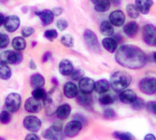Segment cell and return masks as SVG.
<instances>
[{"instance_id": "38", "label": "cell", "mask_w": 156, "mask_h": 140, "mask_svg": "<svg viewBox=\"0 0 156 140\" xmlns=\"http://www.w3.org/2000/svg\"><path fill=\"white\" fill-rule=\"evenodd\" d=\"M71 78L73 80H80L82 78H84V71L81 69H75L73 70V72L71 73Z\"/></svg>"}, {"instance_id": "32", "label": "cell", "mask_w": 156, "mask_h": 140, "mask_svg": "<svg viewBox=\"0 0 156 140\" xmlns=\"http://www.w3.org/2000/svg\"><path fill=\"white\" fill-rule=\"evenodd\" d=\"M113 136L118 140H134L135 137L131 133H126V132H114L113 133Z\"/></svg>"}, {"instance_id": "7", "label": "cell", "mask_w": 156, "mask_h": 140, "mask_svg": "<svg viewBox=\"0 0 156 140\" xmlns=\"http://www.w3.org/2000/svg\"><path fill=\"white\" fill-rule=\"evenodd\" d=\"M143 39L145 43L151 47H156V27L148 23L143 27Z\"/></svg>"}, {"instance_id": "25", "label": "cell", "mask_w": 156, "mask_h": 140, "mask_svg": "<svg viewBox=\"0 0 156 140\" xmlns=\"http://www.w3.org/2000/svg\"><path fill=\"white\" fill-rule=\"evenodd\" d=\"M100 33L106 37H110L114 34V28L109 21H104L100 24Z\"/></svg>"}, {"instance_id": "6", "label": "cell", "mask_w": 156, "mask_h": 140, "mask_svg": "<svg viewBox=\"0 0 156 140\" xmlns=\"http://www.w3.org/2000/svg\"><path fill=\"white\" fill-rule=\"evenodd\" d=\"M83 37L85 40V43H86L87 47L94 52H100V45H99L98 38L94 32L92 30H86L83 34Z\"/></svg>"}, {"instance_id": "16", "label": "cell", "mask_w": 156, "mask_h": 140, "mask_svg": "<svg viewBox=\"0 0 156 140\" xmlns=\"http://www.w3.org/2000/svg\"><path fill=\"white\" fill-rule=\"evenodd\" d=\"M119 98H120V100L124 104H132L137 98V96H136V93L133 90L125 89L124 91L121 92Z\"/></svg>"}, {"instance_id": "10", "label": "cell", "mask_w": 156, "mask_h": 140, "mask_svg": "<svg viewBox=\"0 0 156 140\" xmlns=\"http://www.w3.org/2000/svg\"><path fill=\"white\" fill-rule=\"evenodd\" d=\"M24 128L32 133L37 132L41 127V121L36 116H27L23 120Z\"/></svg>"}, {"instance_id": "29", "label": "cell", "mask_w": 156, "mask_h": 140, "mask_svg": "<svg viewBox=\"0 0 156 140\" xmlns=\"http://www.w3.org/2000/svg\"><path fill=\"white\" fill-rule=\"evenodd\" d=\"M110 1L109 0H100L94 5V9L97 12H106L110 8Z\"/></svg>"}, {"instance_id": "31", "label": "cell", "mask_w": 156, "mask_h": 140, "mask_svg": "<svg viewBox=\"0 0 156 140\" xmlns=\"http://www.w3.org/2000/svg\"><path fill=\"white\" fill-rule=\"evenodd\" d=\"M77 101L80 105L87 107L92 104V97L90 96V94L81 93L80 95H77Z\"/></svg>"}, {"instance_id": "42", "label": "cell", "mask_w": 156, "mask_h": 140, "mask_svg": "<svg viewBox=\"0 0 156 140\" xmlns=\"http://www.w3.org/2000/svg\"><path fill=\"white\" fill-rule=\"evenodd\" d=\"M51 129H52L54 132L61 133L62 130H63V123H62V121H60V120L54 121L53 124H52V126H51Z\"/></svg>"}, {"instance_id": "48", "label": "cell", "mask_w": 156, "mask_h": 140, "mask_svg": "<svg viewBox=\"0 0 156 140\" xmlns=\"http://www.w3.org/2000/svg\"><path fill=\"white\" fill-rule=\"evenodd\" d=\"M51 57V51H46L43 54V57H42V61L43 62H48Z\"/></svg>"}, {"instance_id": "39", "label": "cell", "mask_w": 156, "mask_h": 140, "mask_svg": "<svg viewBox=\"0 0 156 140\" xmlns=\"http://www.w3.org/2000/svg\"><path fill=\"white\" fill-rule=\"evenodd\" d=\"M9 44V38L7 35L0 33V49H5Z\"/></svg>"}, {"instance_id": "51", "label": "cell", "mask_w": 156, "mask_h": 140, "mask_svg": "<svg viewBox=\"0 0 156 140\" xmlns=\"http://www.w3.org/2000/svg\"><path fill=\"white\" fill-rule=\"evenodd\" d=\"M5 16L3 15L2 13H0V26H1L3 23H4V22H5Z\"/></svg>"}, {"instance_id": "1", "label": "cell", "mask_w": 156, "mask_h": 140, "mask_svg": "<svg viewBox=\"0 0 156 140\" xmlns=\"http://www.w3.org/2000/svg\"><path fill=\"white\" fill-rule=\"evenodd\" d=\"M115 60L123 67L129 69H139L146 65L147 57L140 48L127 44L117 49Z\"/></svg>"}, {"instance_id": "49", "label": "cell", "mask_w": 156, "mask_h": 140, "mask_svg": "<svg viewBox=\"0 0 156 140\" xmlns=\"http://www.w3.org/2000/svg\"><path fill=\"white\" fill-rule=\"evenodd\" d=\"M144 140H156V137H155V135H152V134H148V135H145Z\"/></svg>"}, {"instance_id": "21", "label": "cell", "mask_w": 156, "mask_h": 140, "mask_svg": "<svg viewBox=\"0 0 156 140\" xmlns=\"http://www.w3.org/2000/svg\"><path fill=\"white\" fill-rule=\"evenodd\" d=\"M138 24L136 23V22H130L128 23H126L123 25V28H122V30H123V33L127 36V37H135L137 32H138Z\"/></svg>"}, {"instance_id": "18", "label": "cell", "mask_w": 156, "mask_h": 140, "mask_svg": "<svg viewBox=\"0 0 156 140\" xmlns=\"http://www.w3.org/2000/svg\"><path fill=\"white\" fill-rule=\"evenodd\" d=\"M74 70V66L71 61L64 59L59 64V72L63 76H70Z\"/></svg>"}, {"instance_id": "17", "label": "cell", "mask_w": 156, "mask_h": 140, "mask_svg": "<svg viewBox=\"0 0 156 140\" xmlns=\"http://www.w3.org/2000/svg\"><path fill=\"white\" fill-rule=\"evenodd\" d=\"M78 93H79V90L75 83L68 81L64 85V94L66 97L72 99V98L77 97Z\"/></svg>"}, {"instance_id": "2", "label": "cell", "mask_w": 156, "mask_h": 140, "mask_svg": "<svg viewBox=\"0 0 156 140\" xmlns=\"http://www.w3.org/2000/svg\"><path fill=\"white\" fill-rule=\"evenodd\" d=\"M61 97V93L57 87H54L49 93H46L43 99V104L46 114L48 116H52L53 114H55L56 109L60 106V102L62 100Z\"/></svg>"}, {"instance_id": "22", "label": "cell", "mask_w": 156, "mask_h": 140, "mask_svg": "<svg viewBox=\"0 0 156 140\" xmlns=\"http://www.w3.org/2000/svg\"><path fill=\"white\" fill-rule=\"evenodd\" d=\"M70 112H71V107H70V105L63 104L57 107L55 114L59 120H65L70 115Z\"/></svg>"}, {"instance_id": "5", "label": "cell", "mask_w": 156, "mask_h": 140, "mask_svg": "<svg viewBox=\"0 0 156 140\" xmlns=\"http://www.w3.org/2000/svg\"><path fill=\"white\" fill-rule=\"evenodd\" d=\"M23 60V55L21 52L16 51H4L0 53V61L6 64L17 65Z\"/></svg>"}, {"instance_id": "50", "label": "cell", "mask_w": 156, "mask_h": 140, "mask_svg": "<svg viewBox=\"0 0 156 140\" xmlns=\"http://www.w3.org/2000/svg\"><path fill=\"white\" fill-rule=\"evenodd\" d=\"M29 67H30L31 69H36V68H37V65H36L34 60H32V59H31L30 62H29Z\"/></svg>"}, {"instance_id": "46", "label": "cell", "mask_w": 156, "mask_h": 140, "mask_svg": "<svg viewBox=\"0 0 156 140\" xmlns=\"http://www.w3.org/2000/svg\"><path fill=\"white\" fill-rule=\"evenodd\" d=\"M52 13H53V15L54 16H60L61 14L63 13L64 11V9L63 8H60V7H57V8H54L52 9Z\"/></svg>"}, {"instance_id": "19", "label": "cell", "mask_w": 156, "mask_h": 140, "mask_svg": "<svg viewBox=\"0 0 156 140\" xmlns=\"http://www.w3.org/2000/svg\"><path fill=\"white\" fill-rule=\"evenodd\" d=\"M153 5L152 0H136V7L139 13L148 14Z\"/></svg>"}, {"instance_id": "14", "label": "cell", "mask_w": 156, "mask_h": 140, "mask_svg": "<svg viewBox=\"0 0 156 140\" xmlns=\"http://www.w3.org/2000/svg\"><path fill=\"white\" fill-rule=\"evenodd\" d=\"M42 107V104L40 100H37L33 96L28 98L24 103V108L26 111L30 112V113H37V112L40 111Z\"/></svg>"}, {"instance_id": "24", "label": "cell", "mask_w": 156, "mask_h": 140, "mask_svg": "<svg viewBox=\"0 0 156 140\" xmlns=\"http://www.w3.org/2000/svg\"><path fill=\"white\" fill-rule=\"evenodd\" d=\"M110 84L108 80L106 79H100L98 80L97 82H95V85H94V91L98 93H105L108 91L109 89Z\"/></svg>"}, {"instance_id": "35", "label": "cell", "mask_w": 156, "mask_h": 140, "mask_svg": "<svg viewBox=\"0 0 156 140\" xmlns=\"http://www.w3.org/2000/svg\"><path fill=\"white\" fill-rule=\"evenodd\" d=\"M46 95V93L43 88H36L32 92V96L37 100H43Z\"/></svg>"}, {"instance_id": "26", "label": "cell", "mask_w": 156, "mask_h": 140, "mask_svg": "<svg viewBox=\"0 0 156 140\" xmlns=\"http://www.w3.org/2000/svg\"><path fill=\"white\" fill-rule=\"evenodd\" d=\"M11 45L15 51H21L26 48V41L24 39V37H16L12 39Z\"/></svg>"}, {"instance_id": "54", "label": "cell", "mask_w": 156, "mask_h": 140, "mask_svg": "<svg viewBox=\"0 0 156 140\" xmlns=\"http://www.w3.org/2000/svg\"><path fill=\"white\" fill-rule=\"evenodd\" d=\"M153 59H154V61L156 62V51L153 53Z\"/></svg>"}, {"instance_id": "4", "label": "cell", "mask_w": 156, "mask_h": 140, "mask_svg": "<svg viewBox=\"0 0 156 140\" xmlns=\"http://www.w3.org/2000/svg\"><path fill=\"white\" fill-rule=\"evenodd\" d=\"M22 104V97L17 93H9L5 100V107L9 112H16L19 110Z\"/></svg>"}, {"instance_id": "23", "label": "cell", "mask_w": 156, "mask_h": 140, "mask_svg": "<svg viewBox=\"0 0 156 140\" xmlns=\"http://www.w3.org/2000/svg\"><path fill=\"white\" fill-rule=\"evenodd\" d=\"M30 83H31V86L35 89L36 88H42L45 84V79L41 74L36 73V74L31 76Z\"/></svg>"}, {"instance_id": "43", "label": "cell", "mask_w": 156, "mask_h": 140, "mask_svg": "<svg viewBox=\"0 0 156 140\" xmlns=\"http://www.w3.org/2000/svg\"><path fill=\"white\" fill-rule=\"evenodd\" d=\"M132 107H133V108L139 110L144 107V102L142 99H140V98H136V99L132 103Z\"/></svg>"}, {"instance_id": "40", "label": "cell", "mask_w": 156, "mask_h": 140, "mask_svg": "<svg viewBox=\"0 0 156 140\" xmlns=\"http://www.w3.org/2000/svg\"><path fill=\"white\" fill-rule=\"evenodd\" d=\"M35 32V29L33 27H30V26H26L24 27L23 29L22 30V35H23V37H31Z\"/></svg>"}, {"instance_id": "55", "label": "cell", "mask_w": 156, "mask_h": 140, "mask_svg": "<svg viewBox=\"0 0 156 140\" xmlns=\"http://www.w3.org/2000/svg\"><path fill=\"white\" fill-rule=\"evenodd\" d=\"M0 140H4L3 138H1V137H0Z\"/></svg>"}, {"instance_id": "20", "label": "cell", "mask_w": 156, "mask_h": 140, "mask_svg": "<svg viewBox=\"0 0 156 140\" xmlns=\"http://www.w3.org/2000/svg\"><path fill=\"white\" fill-rule=\"evenodd\" d=\"M102 45L105 48V50H107L108 52H115L118 49V42L116 41L115 38L108 37H105L102 40Z\"/></svg>"}, {"instance_id": "8", "label": "cell", "mask_w": 156, "mask_h": 140, "mask_svg": "<svg viewBox=\"0 0 156 140\" xmlns=\"http://www.w3.org/2000/svg\"><path fill=\"white\" fill-rule=\"evenodd\" d=\"M139 90L145 94H153L156 93V79L145 78L141 79L138 84Z\"/></svg>"}, {"instance_id": "41", "label": "cell", "mask_w": 156, "mask_h": 140, "mask_svg": "<svg viewBox=\"0 0 156 140\" xmlns=\"http://www.w3.org/2000/svg\"><path fill=\"white\" fill-rule=\"evenodd\" d=\"M56 25H57V28L60 31H65L68 26V23L65 19H60L56 23Z\"/></svg>"}, {"instance_id": "27", "label": "cell", "mask_w": 156, "mask_h": 140, "mask_svg": "<svg viewBox=\"0 0 156 140\" xmlns=\"http://www.w3.org/2000/svg\"><path fill=\"white\" fill-rule=\"evenodd\" d=\"M11 77V69L8 64L0 61V79L3 80H8Z\"/></svg>"}, {"instance_id": "28", "label": "cell", "mask_w": 156, "mask_h": 140, "mask_svg": "<svg viewBox=\"0 0 156 140\" xmlns=\"http://www.w3.org/2000/svg\"><path fill=\"white\" fill-rule=\"evenodd\" d=\"M42 135H43L44 138H46L48 140H63V136H62L61 133L54 132L51 129V127L45 130L43 133H42Z\"/></svg>"}, {"instance_id": "44", "label": "cell", "mask_w": 156, "mask_h": 140, "mask_svg": "<svg viewBox=\"0 0 156 140\" xmlns=\"http://www.w3.org/2000/svg\"><path fill=\"white\" fill-rule=\"evenodd\" d=\"M147 109L151 112L152 114L156 115V101H151L147 104Z\"/></svg>"}, {"instance_id": "30", "label": "cell", "mask_w": 156, "mask_h": 140, "mask_svg": "<svg viewBox=\"0 0 156 140\" xmlns=\"http://www.w3.org/2000/svg\"><path fill=\"white\" fill-rule=\"evenodd\" d=\"M114 101H115V97L113 96L111 93H108V92L105 93H102L100 95V97H99V102L104 106L111 105V104L114 103Z\"/></svg>"}, {"instance_id": "34", "label": "cell", "mask_w": 156, "mask_h": 140, "mask_svg": "<svg viewBox=\"0 0 156 140\" xmlns=\"http://www.w3.org/2000/svg\"><path fill=\"white\" fill-rule=\"evenodd\" d=\"M61 43L66 48H71L74 44V39L70 35H65L61 37Z\"/></svg>"}, {"instance_id": "11", "label": "cell", "mask_w": 156, "mask_h": 140, "mask_svg": "<svg viewBox=\"0 0 156 140\" xmlns=\"http://www.w3.org/2000/svg\"><path fill=\"white\" fill-rule=\"evenodd\" d=\"M95 81L90 78H82L79 82V88L81 93L91 94L93 91H94Z\"/></svg>"}, {"instance_id": "45", "label": "cell", "mask_w": 156, "mask_h": 140, "mask_svg": "<svg viewBox=\"0 0 156 140\" xmlns=\"http://www.w3.org/2000/svg\"><path fill=\"white\" fill-rule=\"evenodd\" d=\"M104 116H105L107 119H111V118H113V117L115 116V112L113 111L112 109H110V108H108V109H106L105 112H104Z\"/></svg>"}, {"instance_id": "9", "label": "cell", "mask_w": 156, "mask_h": 140, "mask_svg": "<svg viewBox=\"0 0 156 140\" xmlns=\"http://www.w3.org/2000/svg\"><path fill=\"white\" fill-rule=\"evenodd\" d=\"M83 127V124L77 120L70 121L67 122L64 128V133L68 137H75L79 135Z\"/></svg>"}, {"instance_id": "3", "label": "cell", "mask_w": 156, "mask_h": 140, "mask_svg": "<svg viewBox=\"0 0 156 140\" xmlns=\"http://www.w3.org/2000/svg\"><path fill=\"white\" fill-rule=\"evenodd\" d=\"M132 82L131 76L124 71H116L110 77L109 84L116 92H122L127 89Z\"/></svg>"}, {"instance_id": "36", "label": "cell", "mask_w": 156, "mask_h": 140, "mask_svg": "<svg viewBox=\"0 0 156 140\" xmlns=\"http://www.w3.org/2000/svg\"><path fill=\"white\" fill-rule=\"evenodd\" d=\"M11 120V116L8 110H4L0 113V122L3 124H8Z\"/></svg>"}, {"instance_id": "53", "label": "cell", "mask_w": 156, "mask_h": 140, "mask_svg": "<svg viewBox=\"0 0 156 140\" xmlns=\"http://www.w3.org/2000/svg\"><path fill=\"white\" fill-rule=\"evenodd\" d=\"M91 1H92V2H93L94 4H96V3H97L98 1H100V0H91Z\"/></svg>"}, {"instance_id": "12", "label": "cell", "mask_w": 156, "mask_h": 140, "mask_svg": "<svg viewBox=\"0 0 156 140\" xmlns=\"http://www.w3.org/2000/svg\"><path fill=\"white\" fill-rule=\"evenodd\" d=\"M20 23H21L20 18L18 16H16V15L8 16L5 19V22H4V25H5L6 30L8 32H9V33L15 32L18 29V28H19Z\"/></svg>"}, {"instance_id": "47", "label": "cell", "mask_w": 156, "mask_h": 140, "mask_svg": "<svg viewBox=\"0 0 156 140\" xmlns=\"http://www.w3.org/2000/svg\"><path fill=\"white\" fill-rule=\"evenodd\" d=\"M25 140H40V139H39V137H38L37 135L31 133V134H29V135H26Z\"/></svg>"}, {"instance_id": "15", "label": "cell", "mask_w": 156, "mask_h": 140, "mask_svg": "<svg viewBox=\"0 0 156 140\" xmlns=\"http://www.w3.org/2000/svg\"><path fill=\"white\" fill-rule=\"evenodd\" d=\"M36 15L38 16L41 20V23L43 25H49L53 22L54 15L51 10L50 9H44L41 11H37Z\"/></svg>"}, {"instance_id": "13", "label": "cell", "mask_w": 156, "mask_h": 140, "mask_svg": "<svg viewBox=\"0 0 156 140\" xmlns=\"http://www.w3.org/2000/svg\"><path fill=\"white\" fill-rule=\"evenodd\" d=\"M108 20H109V23L112 25L122 26L124 24V23H125V15H124V13L122 10L117 9V10L112 11L109 14Z\"/></svg>"}, {"instance_id": "52", "label": "cell", "mask_w": 156, "mask_h": 140, "mask_svg": "<svg viewBox=\"0 0 156 140\" xmlns=\"http://www.w3.org/2000/svg\"><path fill=\"white\" fill-rule=\"evenodd\" d=\"M51 82H53L55 85H57L58 84V81H57V79H56L55 78H53V79H51Z\"/></svg>"}, {"instance_id": "33", "label": "cell", "mask_w": 156, "mask_h": 140, "mask_svg": "<svg viewBox=\"0 0 156 140\" xmlns=\"http://www.w3.org/2000/svg\"><path fill=\"white\" fill-rule=\"evenodd\" d=\"M126 11H127V14H128V16L132 19H136L139 16V11H138L137 8L136 7V5H134V4L127 5Z\"/></svg>"}, {"instance_id": "37", "label": "cell", "mask_w": 156, "mask_h": 140, "mask_svg": "<svg viewBox=\"0 0 156 140\" xmlns=\"http://www.w3.org/2000/svg\"><path fill=\"white\" fill-rule=\"evenodd\" d=\"M44 37L48 40L52 41V40H54L56 37H58V32L56 31V30H54V29H49V30H46L44 32Z\"/></svg>"}]
</instances>
